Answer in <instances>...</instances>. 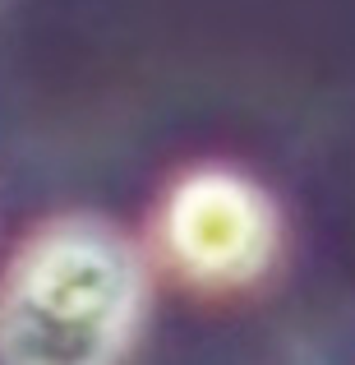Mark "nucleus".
<instances>
[{"label":"nucleus","instance_id":"1","mask_svg":"<svg viewBox=\"0 0 355 365\" xmlns=\"http://www.w3.org/2000/svg\"><path fill=\"white\" fill-rule=\"evenodd\" d=\"M143 310L148 273L116 227L51 222L0 273V365H120Z\"/></svg>","mask_w":355,"mask_h":365},{"label":"nucleus","instance_id":"2","mask_svg":"<svg viewBox=\"0 0 355 365\" xmlns=\"http://www.w3.org/2000/svg\"><path fill=\"white\" fill-rule=\"evenodd\" d=\"M161 250L198 287H240L272 264L277 208L231 167L189 171L161 204Z\"/></svg>","mask_w":355,"mask_h":365}]
</instances>
